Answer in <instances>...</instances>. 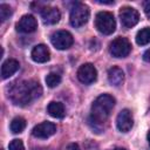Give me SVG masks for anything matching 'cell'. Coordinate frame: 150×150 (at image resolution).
<instances>
[{
    "label": "cell",
    "mask_w": 150,
    "mask_h": 150,
    "mask_svg": "<svg viewBox=\"0 0 150 150\" xmlns=\"http://www.w3.org/2000/svg\"><path fill=\"white\" fill-rule=\"evenodd\" d=\"M41 94H42V88L40 83L35 80H26V81L16 82L8 90L9 98L16 105H27L38 97H40Z\"/></svg>",
    "instance_id": "obj_1"
},
{
    "label": "cell",
    "mask_w": 150,
    "mask_h": 150,
    "mask_svg": "<svg viewBox=\"0 0 150 150\" xmlns=\"http://www.w3.org/2000/svg\"><path fill=\"white\" fill-rule=\"evenodd\" d=\"M115 105V98L108 94H102L91 104V120L95 123H103L109 117Z\"/></svg>",
    "instance_id": "obj_2"
},
{
    "label": "cell",
    "mask_w": 150,
    "mask_h": 150,
    "mask_svg": "<svg viewBox=\"0 0 150 150\" xmlns=\"http://www.w3.org/2000/svg\"><path fill=\"white\" fill-rule=\"evenodd\" d=\"M95 27L97 30L104 35L114 33L116 28V21L110 12H98L95 18Z\"/></svg>",
    "instance_id": "obj_3"
},
{
    "label": "cell",
    "mask_w": 150,
    "mask_h": 150,
    "mask_svg": "<svg viewBox=\"0 0 150 150\" xmlns=\"http://www.w3.org/2000/svg\"><path fill=\"white\" fill-rule=\"evenodd\" d=\"M89 19V8L82 2H77L70 9L69 21L73 27H82Z\"/></svg>",
    "instance_id": "obj_4"
},
{
    "label": "cell",
    "mask_w": 150,
    "mask_h": 150,
    "mask_svg": "<svg viewBox=\"0 0 150 150\" xmlns=\"http://www.w3.org/2000/svg\"><path fill=\"white\" fill-rule=\"evenodd\" d=\"M131 50V45L127 38L118 36L109 45V52L115 57H125Z\"/></svg>",
    "instance_id": "obj_5"
},
{
    "label": "cell",
    "mask_w": 150,
    "mask_h": 150,
    "mask_svg": "<svg viewBox=\"0 0 150 150\" xmlns=\"http://www.w3.org/2000/svg\"><path fill=\"white\" fill-rule=\"evenodd\" d=\"M50 41L53 43V46L57 49H67L69 48L73 42H74V39H73V35L67 32V30H57L55 33H53L52 38H50Z\"/></svg>",
    "instance_id": "obj_6"
},
{
    "label": "cell",
    "mask_w": 150,
    "mask_h": 150,
    "mask_svg": "<svg viewBox=\"0 0 150 150\" xmlns=\"http://www.w3.org/2000/svg\"><path fill=\"white\" fill-rule=\"evenodd\" d=\"M120 19L125 28H131L139 21V14L135 8L124 6L120 11Z\"/></svg>",
    "instance_id": "obj_7"
},
{
    "label": "cell",
    "mask_w": 150,
    "mask_h": 150,
    "mask_svg": "<svg viewBox=\"0 0 150 150\" xmlns=\"http://www.w3.org/2000/svg\"><path fill=\"white\" fill-rule=\"evenodd\" d=\"M77 79L84 84H90L97 79V70L91 63L82 64L77 70Z\"/></svg>",
    "instance_id": "obj_8"
},
{
    "label": "cell",
    "mask_w": 150,
    "mask_h": 150,
    "mask_svg": "<svg viewBox=\"0 0 150 150\" xmlns=\"http://www.w3.org/2000/svg\"><path fill=\"white\" fill-rule=\"evenodd\" d=\"M134 124V118H132V114L129 109H123L116 118V125L117 129L122 132H128Z\"/></svg>",
    "instance_id": "obj_9"
},
{
    "label": "cell",
    "mask_w": 150,
    "mask_h": 150,
    "mask_svg": "<svg viewBox=\"0 0 150 150\" xmlns=\"http://www.w3.org/2000/svg\"><path fill=\"white\" fill-rule=\"evenodd\" d=\"M56 132V125L52 122H42L35 125L32 130V134L36 138H48Z\"/></svg>",
    "instance_id": "obj_10"
},
{
    "label": "cell",
    "mask_w": 150,
    "mask_h": 150,
    "mask_svg": "<svg viewBox=\"0 0 150 150\" xmlns=\"http://www.w3.org/2000/svg\"><path fill=\"white\" fill-rule=\"evenodd\" d=\"M36 27H38V21L30 14L23 15L16 23V29L21 33H32L36 29Z\"/></svg>",
    "instance_id": "obj_11"
},
{
    "label": "cell",
    "mask_w": 150,
    "mask_h": 150,
    "mask_svg": "<svg viewBox=\"0 0 150 150\" xmlns=\"http://www.w3.org/2000/svg\"><path fill=\"white\" fill-rule=\"evenodd\" d=\"M40 13H41L42 21L46 25H54V23L59 22L60 18H61V14H60L59 9L55 8V7H50V6L42 7Z\"/></svg>",
    "instance_id": "obj_12"
},
{
    "label": "cell",
    "mask_w": 150,
    "mask_h": 150,
    "mask_svg": "<svg viewBox=\"0 0 150 150\" xmlns=\"http://www.w3.org/2000/svg\"><path fill=\"white\" fill-rule=\"evenodd\" d=\"M30 56H32L33 61L43 63L50 59V53H49V49L45 45H38L32 49Z\"/></svg>",
    "instance_id": "obj_13"
},
{
    "label": "cell",
    "mask_w": 150,
    "mask_h": 150,
    "mask_svg": "<svg viewBox=\"0 0 150 150\" xmlns=\"http://www.w3.org/2000/svg\"><path fill=\"white\" fill-rule=\"evenodd\" d=\"M19 67H20V64L16 60H14V59L6 60L1 66V76H2V79L6 80L9 76H12L14 73H16Z\"/></svg>",
    "instance_id": "obj_14"
},
{
    "label": "cell",
    "mask_w": 150,
    "mask_h": 150,
    "mask_svg": "<svg viewBox=\"0 0 150 150\" xmlns=\"http://www.w3.org/2000/svg\"><path fill=\"white\" fill-rule=\"evenodd\" d=\"M124 80V74L121 68L112 67L108 70V81L112 86H121Z\"/></svg>",
    "instance_id": "obj_15"
},
{
    "label": "cell",
    "mask_w": 150,
    "mask_h": 150,
    "mask_svg": "<svg viewBox=\"0 0 150 150\" xmlns=\"http://www.w3.org/2000/svg\"><path fill=\"white\" fill-rule=\"evenodd\" d=\"M47 111L55 118H62L64 116V105L61 102H50L47 107Z\"/></svg>",
    "instance_id": "obj_16"
},
{
    "label": "cell",
    "mask_w": 150,
    "mask_h": 150,
    "mask_svg": "<svg viewBox=\"0 0 150 150\" xmlns=\"http://www.w3.org/2000/svg\"><path fill=\"white\" fill-rule=\"evenodd\" d=\"M136 42L139 46H145L150 43V27H145L138 30L136 35Z\"/></svg>",
    "instance_id": "obj_17"
},
{
    "label": "cell",
    "mask_w": 150,
    "mask_h": 150,
    "mask_svg": "<svg viewBox=\"0 0 150 150\" xmlns=\"http://www.w3.org/2000/svg\"><path fill=\"white\" fill-rule=\"evenodd\" d=\"M26 128V121L23 117H15L13 118V121L11 122V130L14 134H19L22 132V130Z\"/></svg>",
    "instance_id": "obj_18"
},
{
    "label": "cell",
    "mask_w": 150,
    "mask_h": 150,
    "mask_svg": "<svg viewBox=\"0 0 150 150\" xmlns=\"http://www.w3.org/2000/svg\"><path fill=\"white\" fill-rule=\"evenodd\" d=\"M60 82H61V75L57 73H49L46 76V83L49 88H54V87L59 86Z\"/></svg>",
    "instance_id": "obj_19"
},
{
    "label": "cell",
    "mask_w": 150,
    "mask_h": 150,
    "mask_svg": "<svg viewBox=\"0 0 150 150\" xmlns=\"http://www.w3.org/2000/svg\"><path fill=\"white\" fill-rule=\"evenodd\" d=\"M11 15H12V8L6 4H1L0 5V19H1V21H6Z\"/></svg>",
    "instance_id": "obj_20"
},
{
    "label": "cell",
    "mask_w": 150,
    "mask_h": 150,
    "mask_svg": "<svg viewBox=\"0 0 150 150\" xmlns=\"http://www.w3.org/2000/svg\"><path fill=\"white\" fill-rule=\"evenodd\" d=\"M9 150H25V146H23V143L21 139H13L9 145H8Z\"/></svg>",
    "instance_id": "obj_21"
},
{
    "label": "cell",
    "mask_w": 150,
    "mask_h": 150,
    "mask_svg": "<svg viewBox=\"0 0 150 150\" xmlns=\"http://www.w3.org/2000/svg\"><path fill=\"white\" fill-rule=\"evenodd\" d=\"M144 12H145L146 16L150 19V1L144 2Z\"/></svg>",
    "instance_id": "obj_22"
},
{
    "label": "cell",
    "mask_w": 150,
    "mask_h": 150,
    "mask_svg": "<svg viewBox=\"0 0 150 150\" xmlns=\"http://www.w3.org/2000/svg\"><path fill=\"white\" fill-rule=\"evenodd\" d=\"M66 150H80V149H79V145L76 143H70L67 145Z\"/></svg>",
    "instance_id": "obj_23"
},
{
    "label": "cell",
    "mask_w": 150,
    "mask_h": 150,
    "mask_svg": "<svg viewBox=\"0 0 150 150\" xmlns=\"http://www.w3.org/2000/svg\"><path fill=\"white\" fill-rule=\"evenodd\" d=\"M143 59L146 61V62H150V48L148 50H145V53L143 54Z\"/></svg>",
    "instance_id": "obj_24"
},
{
    "label": "cell",
    "mask_w": 150,
    "mask_h": 150,
    "mask_svg": "<svg viewBox=\"0 0 150 150\" xmlns=\"http://www.w3.org/2000/svg\"><path fill=\"white\" fill-rule=\"evenodd\" d=\"M148 142H149V144H150V131L148 132Z\"/></svg>",
    "instance_id": "obj_25"
},
{
    "label": "cell",
    "mask_w": 150,
    "mask_h": 150,
    "mask_svg": "<svg viewBox=\"0 0 150 150\" xmlns=\"http://www.w3.org/2000/svg\"><path fill=\"white\" fill-rule=\"evenodd\" d=\"M114 150H127V149H123V148H116V149H114Z\"/></svg>",
    "instance_id": "obj_26"
}]
</instances>
